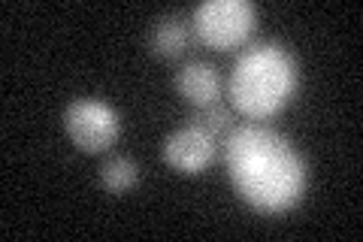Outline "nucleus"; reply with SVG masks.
I'll return each mask as SVG.
<instances>
[{"label": "nucleus", "instance_id": "nucleus-3", "mask_svg": "<svg viewBox=\"0 0 363 242\" xmlns=\"http://www.w3.org/2000/svg\"><path fill=\"white\" fill-rule=\"evenodd\" d=\"M257 9L248 0H203L191 13V31L212 49H236L255 31Z\"/></svg>", "mask_w": 363, "mask_h": 242}, {"label": "nucleus", "instance_id": "nucleus-6", "mask_svg": "<svg viewBox=\"0 0 363 242\" xmlns=\"http://www.w3.org/2000/svg\"><path fill=\"white\" fill-rule=\"evenodd\" d=\"M176 88L191 106H212L221 97V73L209 61H185L176 70Z\"/></svg>", "mask_w": 363, "mask_h": 242}, {"label": "nucleus", "instance_id": "nucleus-9", "mask_svg": "<svg viewBox=\"0 0 363 242\" xmlns=\"http://www.w3.org/2000/svg\"><path fill=\"white\" fill-rule=\"evenodd\" d=\"M188 121L197 124V128H203L206 133H212L215 140H224V136L233 131V115H230V109H227L224 103H212V106L194 109V115H191Z\"/></svg>", "mask_w": 363, "mask_h": 242}, {"label": "nucleus", "instance_id": "nucleus-7", "mask_svg": "<svg viewBox=\"0 0 363 242\" xmlns=\"http://www.w3.org/2000/svg\"><path fill=\"white\" fill-rule=\"evenodd\" d=\"M191 43V21L182 13H167L152 21L149 49L157 57H182Z\"/></svg>", "mask_w": 363, "mask_h": 242}, {"label": "nucleus", "instance_id": "nucleus-2", "mask_svg": "<svg viewBox=\"0 0 363 242\" xmlns=\"http://www.w3.org/2000/svg\"><path fill=\"white\" fill-rule=\"evenodd\" d=\"M297 61L285 45L257 43L240 52L230 79H227V91H230V103L240 112L252 115V119H267V115L285 109V103L297 91Z\"/></svg>", "mask_w": 363, "mask_h": 242}, {"label": "nucleus", "instance_id": "nucleus-1", "mask_svg": "<svg viewBox=\"0 0 363 242\" xmlns=\"http://www.w3.org/2000/svg\"><path fill=\"white\" fill-rule=\"evenodd\" d=\"M233 191L257 212H285L306 191V160L288 136L248 121L221 140Z\"/></svg>", "mask_w": 363, "mask_h": 242}, {"label": "nucleus", "instance_id": "nucleus-4", "mask_svg": "<svg viewBox=\"0 0 363 242\" xmlns=\"http://www.w3.org/2000/svg\"><path fill=\"white\" fill-rule=\"evenodd\" d=\"M64 131L82 152H106L118 140L121 119L104 100L79 97L64 109Z\"/></svg>", "mask_w": 363, "mask_h": 242}, {"label": "nucleus", "instance_id": "nucleus-8", "mask_svg": "<svg viewBox=\"0 0 363 242\" xmlns=\"http://www.w3.org/2000/svg\"><path fill=\"white\" fill-rule=\"evenodd\" d=\"M140 182V164L128 155H109L100 164V185L109 194H124Z\"/></svg>", "mask_w": 363, "mask_h": 242}, {"label": "nucleus", "instance_id": "nucleus-5", "mask_svg": "<svg viewBox=\"0 0 363 242\" xmlns=\"http://www.w3.org/2000/svg\"><path fill=\"white\" fill-rule=\"evenodd\" d=\"M215 152H218V140L212 133H206L197 124H182L164 140V160L179 172H200L206 170Z\"/></svg>", "mask_w": 363, "mask_h": 242}]
</instances>
